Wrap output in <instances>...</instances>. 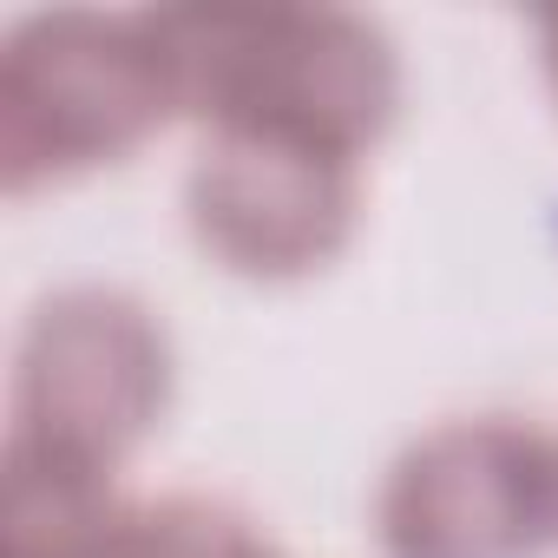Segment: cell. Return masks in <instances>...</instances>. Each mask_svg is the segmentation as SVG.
<instances>
[{"label":"cell","mask_w":558,"mask_h":558,"mask_svg":"<svg viewBox=\"0 0 558 558\" xmlns=\"http://www.w3.org/2000/svg\"><path fill=\"white\" fill-rule=\"evenodd\" d=\"M171 355L158 323L125 296H60L34 316L14 381L8 453L112 473V460L158 421Z\"/></svg>","instance_id":"3957f363"},{"label":"cell","mask_w":558,"mask_h":558,"mask_svg":"<svg viewBox=\"0 0 558 558\" xmlns=\"http://www.w3.org/2000/svg\"><path fill=\"white\" fill-rule=\"evenodd\" d=\"M125 558H276L269 545H256L230 512L210 506H165L132 519Z\"/></svg>","instance_id":"52a82bcc"},{"label":"cell","mask_w":558,"mask_h":558,"mask_svg":"<svg viewBox=\"0 0 558 558\" xmlns=\"http://www.w3.org/2000/svg\"><path fill=\"white\" fill-rule=\"evenodd\" d=\"M355 217V158L290 138H210L191 178V223L243 276H303L336 256Z\"/></svg>","instance_id":"5b68a950"},{"label":"cell","mask_w":558,"mask_h":558,"mask_svg":"<svg viewBox=\"0 0 558 558\" xmlns=\"http://www.w3.org/2000/svg\"><path fill=\"white\" fill-rule=\"evenodd\" d=\"M151 21L178 66V106L217 138H290L355 158L395 112L388 40L355 14L178 8Z\"/></svg>","instance_id":"6da1fadb"},{"label":"cell","mask_w":558,"mask_h":558,"mask_svg":"<svg viewBox=\"0 0 558 558\" xmlns=\"http://www.w3.org/2000/svg\"><path fill=\"white\" fill-rule=\"evenodd\" d=\"M538 27H545V60H551V80H558V14H545Z\"/></svg>","instance_id":"ba28073f"},{"label":"cell","mask_w":558,"mask_h":558,"mask_svg":"<svg viewBox=\"0 0 558 558\" xmlns=\"http://www.w3.org/2000/svg\"><path fill=\"white\" fill-rule=\"evenodd\" d=\"M132 512H119L106 473L8 453V558H125Z\"/></svg>","instance_id":"8992f818"},{"label":"cell","mask_w":558,"mask_h":558,"mask_svg":"<svg viewBox=\"0 0 558 558\" xmlns=\"http://www.w3.org/2000/svg\"><path fill=\"white\" fill-rule=\"evenodd\" d=\"M178 106V66L151 14H53L14 34L0 66V165L8 191L112 165Z\"/></svg>","instance_id":"7a4b0ae2"},{"label":"cell","mask_w":558,"mask_h":558,"mask_svg":"<svg viewBox=\"0 0 558 558\" xmlns=\"http://www.w3.org/2000/svg\"><path fill=\"white\" fill-rule=\"evenodd\" d=\"M558 525V460L512 421H460L401 453L381 493L388 558H532Z\"/></svg>","instance_id":"277c9868"}]
</instances>
